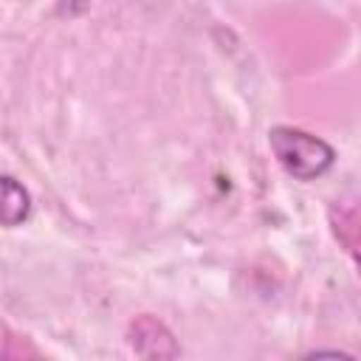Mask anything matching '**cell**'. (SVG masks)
Masks as SVG:
<instances>
[{
  "label": "cell",
  "instance_id": "cell-2",
  "mask_svg": "<svg viewBox=\"0 0 361 361\" xmlns=\"http://www.w3.org/2000/svg\"><path fill=\"white\" fill-rule=\"evenodd\" d=\"M31 212V197L25 186L8 175H0V226L14 228Z\"/></svg>",
  "mask_w": 361,
  "mask_h": 361
},
{
  "label": "cell",
  "instance_id": "cell-1",
  "mask_svg": "<svg viewBox=\"0 0 361 361\" xmlns=\"http://www.w3.org/2000/svg\"><path fill=\"white\" fill-rule=\"evenodd\" d=\"M268 144L279 166L296 180H316L336 161V152L324 138L296 127H274L268 133Z\"/></svg>",
  "mask_w": 361,
  "mask_h": 361
}]
</instances>
